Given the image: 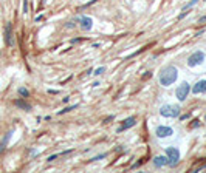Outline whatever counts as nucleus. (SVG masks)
Returning <instances> with one entry per match:
<instances>
[{"instance_id": "obj_1", "label": "nucleus", "mask_w": 206, "mask_h": 173, "mask_svg": "<svg viewBox=\"0 0 206 173\" xmlns=\"http://www.w3.org/2000/svg\"><path fill=\"white\" fill-rule=\"evenodd\" d=\"M177 77H178V70L174 65H167L160 71L158 81H160V85L163 87H171L177 81Z\"/></svg>"}, {"instance_id": "obj_2", "label": "nucleus", "mask_w": 206, "mask_h": 173, "mask_svg": "<svg viewBox=\"0 0 206 173\" xmlns=\"http://www.w3.org/2000/svg\"><path fill=\"white\" fill-rule=\"evenodd\" d=\"M180 107L178 105H174V104H166V105H163V107L160 108V114L163 116V117H178L180 116Z\"/></svg>"}, {"instance_id": "obj_3", "label": "nucleus", "mask_w": 206, "mask_h": 173, "mask_svg": "<svg viewBox=\"0 0 206 173\" xmlns=\"http://www.w3.org/2000/svg\"><path fill=\"white\" fill-rule=\"evenodd\" d=\"M206 60V54L203 51H195L194 54H191L189 59H188V66H191V68H195V66L201 65L203 62Z\"/></svg>"}, {"instance_id": "obj_4", "label": "nucleus", "mask_w": 206, "mask_h": 173, "mask_svg": "<svg viewBox=\"0 0 206 173\" xmlns=\"http://www.w3.org/2000/svg\"><path fill=\"white\" fill-rule=\"evenodd\" d=\"M189 93H191V85L185 81V82H181V84L177 87V90H175V96H177V99H178L180 102H183V101H186V98H188Z\"/></svg>"}, {"instance_id": "obj_5", "label": "nucleus", "mask_w": 206, "mask_h": 173, "mask_svg": "<svg viewBox=\"0 0 206 173\" xmlns=\"http://www.w3.org/2000/svg\"><path fill=\"white\" fill-rule=\"evenodd\" d=\"M166 156L169 159V165L171 167H175L180 161V150L177 147H167L166 149Z\"/></svg>"}, {"instance_id": "obj_6", "label": "nucleus", "mask_w": 206, "mask_h": 173, "mask_svg": "<svg viewBox=\"0 0 206 173\" xmlns=\"http://www.w3.org/2000/svg\"><path fill=\"white\" fill-rule=\"evenodd\" d=\"M155 135L157 138H171L174 135V128L172 127H167V125H158L155 128Z\"/></svg>"}, {"instance_id": "obj_7", "label": "nucleus", "mask_w": 206, "mask_h": 173, "mask_svg": "<svg viewBox=\"0 0 206 173\" xmlns=\"http://www.w3.org/2000/svg\"><path fill=\"white\" fill-rule=\"evenodd\" d=\"M192 95H200V93H204L206 95V79H201L197 84H194V87L191 88Z\"/></svg>"}, {"instance_id": "obj_8", "label": "nucleus", "mask_w": 206, "mask_h": 173, "mask_svg": "<svg viewBox=\"0 0 206 173\" xmlns=\"http://www.w3.org/2000/svg\"><path fill=\"white\" fill-rule=\"evenodd\" d=\"M79 26L84 30V31H88V30H92V26H93V20L92 17H88V16H82L79 19Z\"/></svg>"}, {"instance_id": "obj_9", "label": "nucleus", "mask_w": 206, "mask_h": 173, "mask_svg": "<svg viewBox=\"0 0 206 173\" xmlns=\"http://www.w3.org/2000/svg\"><path fill=\"white\" fill-rule=\"evenodd\" d=\"M135 124H136V117H135V116L127 117L126 121L121 124V127L118 128V133H119V131H124V130H127V128H130V127H133Z\"/></svg>"}, {"instance_id": "obj_10", "label": "nucleus", "mask_w": 206, "mask_h": 173, "mask_svg": "<svg viewBox=\"0 0 206 173\" xmlns=\"http://www.w3.org/2000/svg\"><path fill=\"white\" fill-rule=\"evenodd\" d=\"M5 42L8 46H12V26H11V23H6V26H5Z\"/></svg>"}, {"instance_id": "obj_11", "label": "nucleus", "mask_w": 206, "mask_h": 173, "mask_svg": "<svg viewBox=\"0 0 206 173\" xmlns=\"http://www.w3.org/2000/svg\"><path fill=\"white\" fill-rule=\"evenodd\" d=\"M153 164H155V167H164V165H169V159H167V156H157L155 159H153Z\"/></svg>"}, {"instance_id": "obj_12", "label": "nucleus", "mask_w": 206, "mask_h": 173, "mask_svg": "<svg viewBox=\"0 0 206 173\" xmlns=\"http://www.w3.org/2000/svg\"><path fill=\"white\" fill-rule=\"evenodd\" d=\"M14 105H16V107H19V108H22V110H25V111H30V110H31V105L27 104L25 101H22V99L14 101Z\"/></svg>"}, {"instance_id": "obj_13", "label": "nucleus", "mask_w": 206, "mask_h": 173, "mask_svg": "<svg viewBox=\"0 0 206 173\" xmlns=\"http://www.w3.org/2000/svg\"><path fill=\"white\" fill-rule=\"evenodd\" d=\"M11 135H12V131H9L8 135L5 136V139L0 142V152H3L5 150V147H6V144H8V141H9V138H11Z\"/></svg>"}, {"instance_id": "obj_14", "label": "nucleus", "mask_w": 206, "mask_h": 173, "mask_svg": "<svg viewBox=\"0 0 206 173\" xmlns=\"http://www.w3.org/2000/svg\"><path fill=\"white\" fill-rule=\"evenodd\" d=\"M74 108H78V104L70 105V107H65L64 110H60V111H59V114H65V113H68V111H71V110H74Z\"/></svg>"}, {"instance_id": "obj_15", "label": "nucleus", "mask_w": 206, "mask_h": 173, "mask_svg": "<svg viewBox=\"0 0 206 173\" xmlns=\"http://www.w3.org/2000/svg\"><path fill=\"white\" fill-rule=\"evenodd\" d=\"M19 95H20L22 98H28V96H30V91H28L27 88L22 87V88H19Z\"/></svg>"}, {"instance_id": "obj_16", "label": "nucleus", "mask_w": 206, "mask_h": 173, "mask_svg": "<svg viewBox=\"0 0 206 173\" xmlns=\"http://www.w3.org/2000/svg\"><path fill=\"white\" fill-rule=\"evenodd\" d=\"M197 2H198V0H191V2H189L188 5H185V6H183V11H186V9H189V8H192V6H194V5H195Z\"/></svg>"}, {"instance_id": "obj_17", "label": "nucleus", "mask_w": 206, "mask_h": 173, "mask_svg": "<svg viewBox=\"0 0 206 173\" xmlns=\"http://www.w3.org/2000/svg\"><path fill=\"white\" fill-rule=\"evenodd\" d=\"M104 71H106V66H99V68L95 70V76H101Z\"/></svg>"}, {"instance_id": "obj_18", "label": "nucleus", "mask_w": 206, "mask_h": 173, "mask_svg": "<svg viewBox=\"0 0 206 173\" xmlns=\"http://www.w3.org/2000/svg\"><path fill=\"white\" fill-rule=\"evenodd\" d=\"M107 155L106 153H102V155H98V156H95V158H92V161H99V159H104Z\"/></svg>"}, {"instance_id": "obj_19", "label": "nucleus", "mask_w": 206, "mask_h": 173, "mask_svg": "<svg viewBox=\"0 0 206 173\" xmlns=\"http://www.w3.org/2000/svg\"><path fill=\"white\" fill-rule=\"evenodd\" d=\"M197 127H200V121H198V119L192 121V124H191V128H197Z\"/></svg>"}, {"instance_id": "obj_20", "label": "nucleus", "mask_w": 206, "mask_h": 173, "mask_svg": "<svg viewBox=\"0 0 206 173\" xmlns=\"http://www.w3.org/2000/svg\"><path fill=\"white\" fill-rule=\"evenodd\" d=\"M23 12H28V0H23Z\"/></svg>"}, {"instance_id": "obj_21", "label": "nucleus", "mask_w": 206, "mask_h": 173, "mask_svg": "<svg viewBox=\"0 0 206 173\" xmlns=\"http://www.w3.org/2000/svg\"><path fill=\"white\" fill-rule=\"evenodd\" d=\"M113 119H115V116H109V117H106V119H104V124H107V122L113 121Z\"/></svg>"}, {"instance_id": "obj_22", "label": "nucleus", "mask_w": 206, "mask_h": 173, "mask_svg": "<svg viewBox=\"0 0 206 173\" xmlns=\"http://www.w3.org/2000/svg\"><path fill=\"white\" fill-rule=\"evenodd\" d=\"M198 23H200V25H203V23H206V16H203V17H200V19H198Z\"/></svg>"}, {"instance_id": "obj_23", "label": "nucleus", "mask_w": 206, "mask_h": 173, "mask_svg": "<svg viewBox=\"0 0 206 173\" xmlns=\"http://www.w3.org/2000/svg\"><path fill=\"white\" fill-rule=\"evenodd\" d=\"M56 158H57V155H51V156H50V158L47 159V161H48V162H51V161H54Z\"/></svg>"}, {"instance_id": "obj_24", "label": "nucleus", "mask_w": 206, "mask_h": 173, "mask_svg": "<svg viewBox=\"0 0 206 173\" xmlns=\"http://www.w3.org/2000/svg\"><path fill=\"white\" fill-rule=\"evenodd\" d=\"M82 40H84V39H73L71 43H78V42H82Z\"/></svg>"}, {"instance_id": "obj_25", "label": "nucleus", "mask_w": 206, "mask_h": 173, "mask_svg": "<svg viewBox=\"0 0 206 173\" xmlns=\"http://www.w3.org/2000/svg\"><path fill=\"white\" fill-rule=\"evenodd\" d=\"M48 93H50V95H57L56 90H48Z\"/></svg>"}, {"instance_id": "obj_26", "label": "nucleus", "mask_w": 206, "mask_h": 173, "mask_svg": "<svg viewBox=\"0 0 206 173\" xmlns=\"http://www.w3.org/2000/svg\"><path fill=\"white\" fill-rule=\"evenodd\" d=\"M67 26H68V28H73V26H74V23H73V22H70V23H67Z\"/></svg>"}, {"instance_id": "obj_27", "label": "nucleus", "mask_w": 206, "mask_h": 173, "mask_svg": "<svg viewBox=\"0 0 206 173\" xmlns=\"http://www.w3.org/2000/svg\"><path fill=\"white\" fill-rule=\"evenodd\" d=\"M188 117H189V114H183L181 116V121H185V119H188Z\"/></svg>"}]
</instances>
